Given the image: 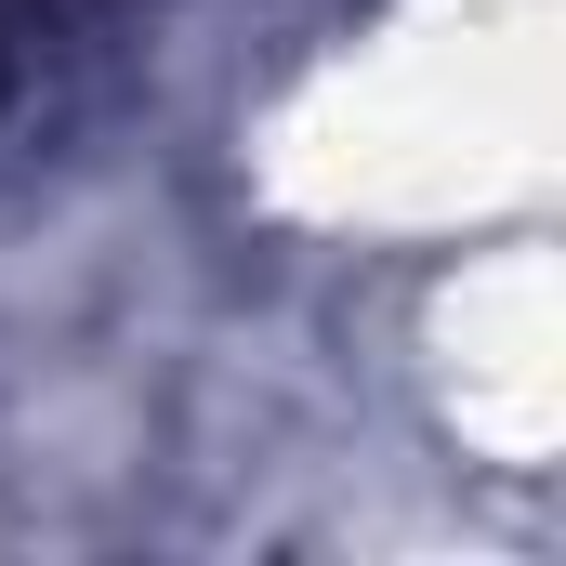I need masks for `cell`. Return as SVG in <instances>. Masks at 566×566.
Returning <instances> with one entry per match:
<instances>
[{
    "label": "cell",
    "mask_w": 566,
    "mask_h": 566,
    "mask_svg": "<svg viewBox=\"0 0 566 566\" xmlns=\"http://www.w3.org/2000/svg\"><path fill=\"white\" fill-rule=\"evenodd\" d=\"M106 27L119 0H0V119H66L80 80L106 66Z\"/></svg>",
    "instance_id": "1"
}]
</instances>
